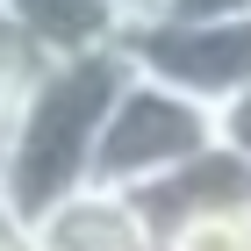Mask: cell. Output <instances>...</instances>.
<instances>
[{
	"label": "cell",
	"instance_id": "obj_8",
	"mask_svg": "<svg viewBox=\"0 0 251 251\" xmlns=\"http://www.w3.org/2000/svg\"><path fill=\"white\" fill-rule=\"evenodd\" d=\"M158 251H251V215H194L158 230Z\"/></svg>",
	"mask_w": 251,
	"mask_h": 251
},
{
	"label": "cell",
	"instance_id": "obj_5",
	"mask_svg": "<svg viewBox=\"0 0 251 251\" xmlns=\"http://www.w3.org/2000/svg\"><path fill=\"white\" fill-rule=\"evenodd\" d=\"M22 237H29V251H158V230L144 223V208L129 194H100V187L58 201Z\"/></svg>",
	"mask_w": 251,
	"mask_h": 251
},
{
	"label": "cell",
	"instance_id": "obj_11",
	"mask_svg": "<svg viewBox=\"0 0 251 251\" xmlns=\"http://www.w3.org/2000/svg\"><path fill=\"white\" fill-rule=\"evenodd\" d=\"M237 15H251V0H179L173 22H237Z\"/></svg>",
	"mask_w": 251,
	"mask_h": 251
},
{
	"label": "cell",
	"instance_id": "obj_9",
	"mask_svg": "<svg viewBox=\"0 0 251 251\" xmlns=\"http://www.w3.org/2000/svg\"><path fill=\"white\" fill-rule=\"evenodd\" d=\"M215 144H223V151H237V158L251 165V86H244V94H230L223 108H215Z\"/></svg>",
	"mask_w": 251,
	"mask_h": 251
},
{
	"label": "cell",
	"instance_id": "obj_2",
	"mask_svg": "<svg viewBox=\"0 0 251 251\" xmlns=\"http://www.w3.org/2000/svg\"><path fill=\"white\" fill-rule=\"evenodd\" d=\"M208 144H215V108L187 100L179 86H158L151 72L129 65L115 108L100 122V144H94V187L100 194H144L158 179H173L179 165H194Z\"/></svg>",
	"mask_w": 251,
	"mask_h": 251
},
{
	"label": "cell",
	"instance_id": "obj_12",
	"mask_svg": "<svg viewBox=\"0 0 251 251\" xmlns=\"http://www.w3.org/2000/svg\"><path fill=\"white\" fill-rule=\"evenodd\" d=\"M0 251H29V237H22V230H0Z\"/></svg>",
	"mask_w": 251,
	"mask_h": 251
},
{
	"label": "cell",
	"instance_id": "obj_4",
	"mask_svg": "<svg viewBox=\"0 0 251 251\" xmlns=\"http://www.w3.org/2000/svg\"><path fill=\"white\" fill-rule=\"evenodd\" d=\"M129 201L144 208L151 230H173V223H194V215H251V165L223 144H208L194 165H179L173 179H158Z\"/></svg>",
	"mask_w": 251,
	"mask_h": 251
},
{
	"label": "cell",
	"instance_id": "obj_13",
	"mask_svg": "<svg viewBox=\"0 0 251 251\" xmlns=\"http://www.w3.org/2000/svg\"><path fill=\"white\" fill-rule=\"evenodd\" d=\"M7 136H15V115H7V108H0V158H7Z\"/></svg>",
	"mask_w": 251,
	"mask_h": 251
},
{
	"label": "cell",
	"instance_id": "obj_3",
	"mask_svg": "<svg viewBox=\"0 0 251 251\" xmlns=\"http://www.w3.org/2000/svg\"><path fill=\"white\" fill-rule=\"evenodd\" d=\"M136 72H151L158 86H179L201 108H223L230 94L251 86V15L237 22H158L144 36L122 43Z\"/></svg>",
	"mask_w": 251,
	"mask_h": 251
},
{
	"label": "cell",
	"instance_id": "obj_1",
	"mask_svg": "<svg viewBox=\"0 0 251 251\" xmlns=\"http://www.w3.org/2000/svg\"><path fill=\"white\" fill-rule=\"evenodd\" d=\"M122 79H129V50L58 58L36 79V94L15 108V136L0 158V208L15 230L43 223L58 201L94 187V144H100V122L115 108Z\"/></svg>",
	"mask_w": 251,
	"mask_h": 251
},
{
	"label": "cell",
	"instance_id": "obj_10",
	"mask_svg": "<svg viewBox=\"0 0 251 251\" xmlns=\"http://www.w3.org/2000/svg\"><path fill=\"white\" fill-rule=\"evenodd\" d=\"M115 15H122V43H129V36H144V29H158V22H173L179 0H115Z\"/></svg>",
	"mask_w": 251,
	"mask_h": 251
},
{
	"label": "cell",
	"instance_id": "obj_6",
	"mask_svg": "<svg viewBox=\"0 0 251 251\" xmlns=\"http://www.w3.org/2000/svg\"><path fill=\"white\" fill-rule=\"evenodd\" d=\"M0 7L36 36V50L50 65L58 58H94V50H122L115 0H0Z\"/></svg>",
	"mask_w": 251,
	"mask_h": 251
},
{
	"label": "cell",
	"instance_id": "obj_7",
	"mask_svg": "<svg viewBox=\"0 0 251 251\" xmlns=\"http://www.w3.org/2000/svg\"><path fill=\"white\" fill-rule=\"evenodd\" d=\"M43 72H50V58L36 50V36H29L7 7H0V108L15 115L22 100L36 94V79H43Z\"/></svg>",
	"mask_w": 251,
	"mask_h": 251
}]
</instances>
